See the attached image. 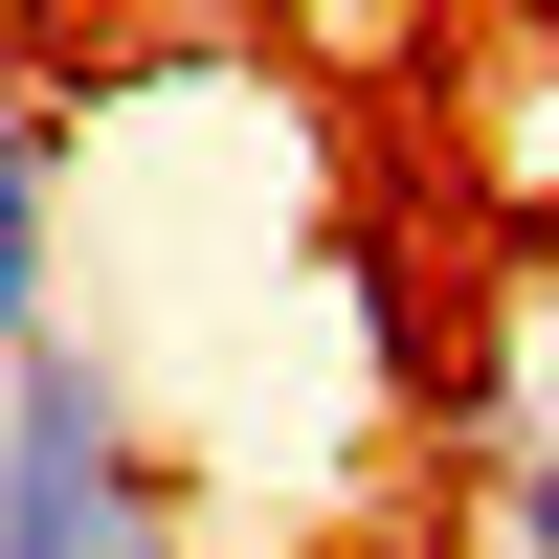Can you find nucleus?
<instances>
[{
  "instance_id": "39448f33",
  "label": "nucleus",
  "mask_w": 559,
  "mask_h": 559,
  "mask_svg": "<svg viewBox=\"0 0 559 559\" xmlns=\"http://www.w3.org/2000/svg\"><path fill=\"white\" fill-rule=\"evenodd\" d=\"M134 559H202V537H179V515H157V537H134Z\"/></svg>"
},
{
  "instance_id": "7ed1b4c3",
  "label": "nucleus",
  "mask_w": 559,
  "mask_h": 559,
  "mask_svg": "<svg viewBox=\"0 0 559 559\" xmlns=\"http://www.w3.org/2000/svg\"><path fill=\"white\" fill-rule=\"evenodd\" d=\"M515 448H559V292H537V336H515Z\"/></svg>"
},
{
  "instance_id": "20e7f679",
  "label": "nucleus",
  "mask_w": 559,
  "mask_h": 559,
  "mask_svg": "<svg viewBox=\"0 0 559 559\" xmlns=\"http://www.w3.org/2000/svg\"><path fill=\"white\" fill-rule=\"evenodd\" d=\"M23 157H68V134H45V112H23V68H0V179H23Z\"/></svg>"
},
{
  "instance_id": "f257e3e1",
  "label": "nucleus",
  "mask_w": 559,
  "mask_h": 559,
  "mask_svg": "<svg viewBox=\"0 0 559 559\" xmlns=\"http://www.w3.org/2000/svg\"><path fill=\"white\" fill-rule=\"evenodd\" d=\"M157 492H134V403L112 358H23L0 381V559H134Z\"/></svg>"
},
{
  "instance_id": "f03ea898",
  "label": "nucleus",
  "mask_w": 559,
  "mask_h": 559,
  "mask_svg": "<svg viewBox=\"0 0 559 559\" xmlns=\"http://www.w3.org/2000/svg\"><path fill=\"white\" fill-rule=\"evenodd\" d=\"M471 515H492V559H559V448H515V471H492Z\"/></svg>"
}]
</instances>
